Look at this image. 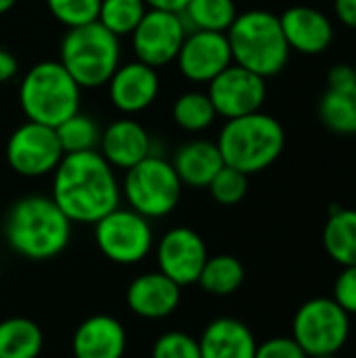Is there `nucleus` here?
Listing matches in <instances>:
<instances>
[{
	"instance_id": "obj_39",
	"label": "nucleus",
	"mask_w": 356,
	"mask_h": 358,
	"mask_svg": "<svg viewBox=\"0 0 356 358\" xmlns=\"http://www.w3.org/2000/svg\"><path fill=\"white\" fill-rule=\"evenodd\" d=\"M15 4H17V0H0V15L8 13Z\"/></svg>"
},
{
	"instance_id": "obj_23",
	"label": "nucleus",
	"mask_w": 356,
	"mask_h": 358,
	"mask_svg": "<svg viewBox=\"0 0 356 358\" xmlns=\"http://www.w3.org/2000/svg\"><path fill=\"white\" fill-rule=\"evenodd\" d=\"M44 348L40 325L27 317L0 321V358H38Z\"/></svg>"
},
{
	"instance_id": "obj_17",
	"label": "nucleus",
	"mask_w": 356,
	"mask_h": 358,
	"mask_svg": "<svg viewBox=\"0 0 356 358\" xmlns=\"http://www.w3.org/2000/svg\"><path fill=\"white\" fill-rule=\"evenodd\" d=\"M126 306L132 315L147 321H162L180 306V285L159 271L143 273L126 289Z\"/></svg>"
},
{
	"instance_id": "obj_7",
	"label": "nucleus",
	"mask_w": 356,
	"mask_h": 358,
	"mask_svg": "<svg viewBox=\"0 0 356 358\" xmlns=\"http://www.w3.org/2000/svg\"><path fill=\"white\" fill-rule=\"evenodd\" d=\"M183 182L172 166L162 155H149L130 170L122 180V197L128 208L141 216L155 220L172 214L180 201Z\"/></svg>"
},
{
	"instance_id": "obj_34",
	"label": "nucleus",
	"mask_w": 356,
	"mask_h": 358,
	"mask_svg": "<svg viewBox=\"0 0 356 358\" xmlns=\"http://www.w3.org/2000/svg\"><path fill=\"white\" fill-rule=\"evenodd\" d=\"M254 358H308L294 338H271L256 348Z\"/></svg>"
},
{
	"instance_id": "obj_31",
	"label": "nucleus",
	"mask_w": 356,
	"mask_h": 358,
	"mask_svg": "<svg viewBox=\"0 0 356 358\" xmlns=\"http://www.w3.org/2000/svg\"><path fill=\"white\" fill-rule=\"evenodd\" d=\"M46 6L59 23L71 29L99 19L101 0H46Z\"/></svg>"
},
{
	"instance_id": "obj_37",
	"label": "nucleus",
	"mask_w": 356,
	"mask_h": 358,
	"mask_svg": "<svg viewBox=\"0 0 356 358\" xmlns=\"http://www.w3.org/2000/svg\"><path fill=\"white\" fill-rule=\"evenodd\" d=\"M334 13L344 25L356 29V0H334Z\"/></svg>"
},
{
	"instance_id": "obj_27",
	"label": "nucleus",
	"mask_w": 356,
	"mask_h": 358,
	"mask_svg": "<svg viewBox=\"0 0 356 358\" xmlns=\"http://www.w3.org/2000/svg\"><path fill=\"white\" fill-rule=\"evenodd\" d=\"M172 117H174L176 126L185 132H204L214 124V120L218 115H216V109H214L208 92L189 90V92H183L174 101Z\"/></svg>"
},
{
	"instance_id": "obj_15",
	"label": "nucleus",
	"mask_w": 356,
	"mask_h": 358,
	"mask_svg": "<svg viewBox=\"0 0 356 358\" xmlns=\"http://www.w3.org/2000/svg\"><path fill=\"white\" fill-rule=\"evenodd\" d=\"M107 92L111 105L118 111L126 115L141 113L149 109L159 94L157 69L136 59L130 63H120V67L113 71V76L107 82Z\"/></svg>"
},
{
	"instance_id": "obj_6",
	"label": "nucleus",
	"mask_w": 356,
	"mask_h": 358,
	"mask_svg": "<svg viewBox=\"0 0 356 358\" xmlns=\"http://www.w3.org/2000/svg\"><path fill=\"white\" fill-rule=\"evenodd\" d=\"M122 61L120 38L99 21L71 27L61 40L59 63L84 90L101 88L109 82Z\"/></svg>"
},
{
	"instance_id": "obj_22",
	"label": "nucleus",
	"mask_w": 356,
	"mask_h": 358,
	"mask_svg": "<svg viewBox=\"0 0 356 358\" xmlns=\"http://www.w3.org/2000/svg\"><path fill=\"white\" fill-rule=\"evenodd\" d=\"M323 248L340 266L356 264V210L334 208L323 229Z\"/></svg>"
},
{
	"instance_id": "obj_14",
	"label": "nucleus",
	"mask_w": 356,
	"mask_h": 358,
	"mask_svg": "<svg viewBox=\"0 0 356 358\" xmlns=\"http://www.w3.org/2000/svg\"><path fill=\"white\" fill-rule=\"evenodd\" d=\"M174 63L189 82L210 84L220 71L233 65L227 34L201 29L189 31Z\"/></svg>"
},
{
	"instance_id": "obj_36",
	"label": "nucleus",
	"mask_w": 356,
	"mask_h": 358,
	"mask_svg": "<svg viewBox=\"0 0 356 358\" xmlns=\"http://www.w3.org/2000/svg\"><path fill=\"white\" fill-rule=\"evenodd\" d=\"M17 73H19V61H17V57L10 50L0 48V84L10 82Z\"/></svg>"
},
{
	"instance_id": "obj_12",
	"label": "nucleus",
	"mask_w": 356,
	"mask_h": 358,
	"mask_svg": "<svg viewBox=\"0 0 356 358\" xmlns=\"http://www.w3.org/2000/svg\"><path fill=\"white\" fill-rule=\"evenodd\" d=\"M206 92L216 109V115L233 120L262 111L266 101V80L233 63L208 84Z\"/></svg>"
},
{
	"instance_id": "obj_35",
	"label": "nucleus",
	"mask_w": 356,
	"mask_h": 358,
	"mask_svg": "<svg viewBox=\"0 0 356 358\" xmlns=\"http://www.w3.org/2000/svg\"><path fill=\"white\" fill-rule=\"evenodd\" d=\"M355 69L350 63H336L327 73V86L329 88H340V86L355 84Z\"/></svg>"
},
{
	"instance_id": "obj_9",
	"label": "nucleus",
	"mask_w": 356,
	"mask_h": 358,
	"mask_svg": "<svg viewBox=\"0 0 356 358\" xmlns=\"http://www.w3.org/2000/svg\"><path fill=\"white\" fill-rule=\"evenodd\" d=\"M92 227L99 252L113 264L134 266L153 250L151 220L130 208L118 206Z\"/></svg>"
},
{
	"instance_id": "obj_28",
	"label": "nucleus",
	"mask_w": 356,
	"mask_h": 358,
	"mask_svg": "<svg viewBox=\"0 0 356 358\" xmlns=\"http://www.w3.org/2000/svg\"><path fill=\"white\" fill-rule=\"evenodd\" d=\"M55 130L63 147V153H80V151L99 149L101 132H103L90 115L80 113V111L67 117L65 122H61Z\"/></svg>"
},
{
	"instance_id": "obj_11",
	"label": "nucleus",
	"mask_w": 356,
	"mask_h": 358,
	"mask_svg": "<svg viewBox=\"0 0 356 358\" xmlns=\"http://www.w3.org/2000/svg\"><path fill=\"white\" fill-rule=\"evenodd\" d=\"M189 29L180 13L147 8L141 23L130 34L136 61L159 69L176 61Z\"/></svg>"
},
{
	"instance_id": "obj_25",
	"label": "nucleus",
	"mask_w": 356,
	"mask_h": 358,
	"mask_svg": "<svg viewBox=\"0 0 356 358\" xmlns=\"http://www.w3.org/2000/svg\"><path fill=\"white\" fill-rule=\"evenodd\" d=\"M243 281L245 268L241 260L231 254H218L206 260L197 285L214 298H227L233 296L243 285Z\"/></svg>"
},
{
	"instance_id": "obj_21",
	"label": "nucleus",
	"mask_w": 356,
	"mask_h": 358,
	"mask_svg": "<svg viewBox=\"0 0 356 358\" xmlns=\"http://www.w3.org/2000/svg\"><path fill=\"white\" fill-rule=\"evenodd\" d=\"M172 166L183 182L191 189H208L212 178L225 166L218 145L212 141H189L174 153Z\"/></svg>"
},
{
	"instance_id": "obj_42",
	"label": "nucleus",
	"mask_w": 356,
	"mask_h": 358,
	"mask_svg": "<svg viewBox=\"0 0 356 358\" xmlns=\"http://www.w3.org/2000/svg\"><path fill=\"white\" fill-rule=\"evenodd\" d=\"M353 69H355V78H356V59H355V63H353Z\"/></svg>"
},
{
	"instance_id": "obj_24",
	"label": "nucleus",
	"mask_w": 356,
	"mask_h": 358,
	"mask_svg": "<svg viewBox=\"0 0 356 358\" xmlns=\"http://www.w3.org/2000/svg\"><path fill=\"white\" fill-rule=\"evenodd\" d=\"M319 120L336 134H356V82L340 88H329L319 101Z\"/></svg>"
},
{
	"instance_id": "obj_29",
	"label": "nucleus",
	"mask_w": 356,
	"mask_h": 358,
	"mask_svg": "<svg viewBox=\"0 0 356 358\" xmlns=\"http://www.w3.org/2000/svg\"><path fill=\"white\" fill-rule=\"evenodd\" d=\"M145 0H101L99 23L113 36H130L147 13Z\"/></svg>"
},
{
	"instance_id": "obj_41",
	"label": "nucleus",
	"mask_w": 356,
	"mask_h": 358,
	"mask_svg": "<svg viewBox=\"0 0 356 358\" xmlns=\"http://www.w3.org/2000/svg\"><path fill=\"white\" fill-rule=\"evenodd\" d=\"M0 281H2V260H0Z\"/></svg>"
},
{
	"instance_id": "obj_32",
	"label": "nucleus",
	"mask_w": 356,
	"mask_h": 358,
	"mask_svg": "<svg viewBox=\"0 0 356 358\" xmlns=\"http://www.w3.org/2000/svg\"><path fill=\"white\" fill-rule=\"evenodd\" d=\"M151 358H201V350L193 336L185 331H166L155 340Z\"/></svg>"
},
{
	"instance_id": "obj_20",
	"label": "nucleus",
	"mask_w": 356,
	"mask_h": 358,
	"mask_svg": "<svg viewBox=\"0 0 356 358\" xmlns=\"http://www.w3.org/2000/svg\"><path fill=\"white\" fill-rule=\"evenodd\" d=\"M197 342L201 358H254L258 348L252 329L233 317L214 319Z\"/></svg>"
},
{
	"instance_id": "obj_30",
	"label": "nucleus",
	"mask_w": 356,
	"mask_h": 358,
	"mask_svg": "<svg viewBox=\"0 0 356 358\" xmlns=\"http://www.w3.org/2000/svg\"><path fill=\"white\" fill-rule=\"evenodd\" d=\"M248 187H250L248 174H243L231 166H222L218 170V174L212 178V182L208 185V191L216 203L237 206L248 195Z\"/></svg>"
},
{
	"instance_id": "obj_33",
	"label": "nucleus",
	"mask_w": 356,
	"mask_h": 358,
	"mask_svg": "<svg viewBox=\"0 0 356 358\" xmlns=\"http://www.w3.org/2000/svg\"><path fill=\"white\" fill-rule=\"evenodd\" d=\"M334 300L353 317L356 315V264L355 266H342V273L338 275L334 283Z\"/></svg>"
},
{
	"instance_id": "obj_38",
	"label": "nucleus",
	"mask_w": 356,
	"mask_h": 358,
	"mask_svg": "<svg viewBox=\"0 0 356 358\" xmlns=\"http://www.w3.org/2000/svg\"><path fill=\"white\" fill-rule=\"evenodd\" d=\"M189 0H145L149 8H159V10H172V13H183Z\"/></svg>"
},
{
	"instance_id": "obj_26",
	"label": "nucleus",
	"mask_w": 356,
	"mask_h": 358,
	"mask_svg": "<svg viewBox=\"0 0 356 358\" xmlns=\"http://www.w3.org/2000/svg\"><path fill=\"white\" fill-rule=\"evenodd\" d=\"M180 15L189 31L201 29L227 34L239 13L235 0H189Z\"/></svg>"
},
{
	"instance_id": "obj_16",
	"label": "nucleus",
	"mask_w": 356,
	"mask_h": 358,
	"mask_svg": "<svg viewBox=\"0 0 356 358\" xmlns=\"http://www.w3.org/2000/svg\"><path fill=\"white\" fill-rule=\"evenodd\" d=\"M279 23L290 50L308 57L323 55L332 46L336 36L332 19L323 10L306 4L285 8L279 15Z\"/></svg>"
},
{
	"instance_id": "obj_13",
	"label": "nucleus",
	"mask_w": 356,
	"mask_h": 358,
	"mask_svg": "<svg viewBox=\"0 0 356 358\" xmlns=\"http://www.w3.org/2000/svg\"><path fill=\"white\" fill-rule=\"evenodd\" d=\"M157 271L180 287L195 285L206 260L210 258L204 237L189 227H174L155 245Z\"/></svg>"
},
{
	"instance_id": "obj_3",
	"label": "nucleus",
	"mask_w": 356,
	"mask_h": 358,
	"mask_svg": "<svg viewBox=\"0 0 356 358\" xmlns=\"http://www.w3.org/2000/svg\"><path fill=\"white\" fill-rule=\"evenodd\" d=\"M216 145L225 166L250 176L271 168L281 157L285 149V130L277 117L256 111L227 120Z\"/></svg>"
},
{
	"instance_id": "obj_4",
	"label": "nucleus",
	"mask_w": 356,
	"mask_h": 358,
	"mask_svg": "<svg viewBox=\"0 0 356 358\" xmlns=\"http://www.w3.org/2000/svg\"><path fill=\"white\" fill-rule=\"evenodd\" d=\"M233 63L260 78L281 73L290 61V46L283 36L279 15L262 8L239 13L227 31Z\"/></svg>"
},
{
	"instance_id": "obj_19",
	"label": "nucleus",
	"mask_w": 356,
	"mask_h": 358,
	"mask_svg": "<svg viewBox=\"0 0 356 358\" xmlns=\"http://www.w3.org/2000/svg\"><path fill=\"white\" fill-rule=\"evenodd\" d=\"M126 348V329L111 315H92L84 319L71 338L73 358H124Z\"/></svg>"
},
{
	"instance_id": "obj_1",
	"label": "nucleus",
	"mask_w": 356,
	"mask_h": 358,
	"mask_svg": "<svg viewBox=\"0 0 356 358\" xmlns=\"http://www.w3.org/2000/svg\"><path fill=\"white\" fill-rule=\"evenodd\" d=\"M50 197L73 224H94L120 206L122 185L99 149L65 153L52 172Z\"/></svg>"
},
{
	"instance_id": "obj_5",
	"label": "nucleus",
	"mask_w": 356,
	"mask_h": 358,
	"mask_svg": "<svg viewBox=\"0 0 356 358\" xmlns=\"http://www.w3.org/2000/svg\"><path fill=\"white\" fill-rule=\"evenodd\" d=\"M82 88L59 61H40L19 84V105L29 122L57 128L80 111Z\"/></svg>"
},
{
	"instance_id": "obj_2",
	"label": "nucleus",
	"mask_w": 356,
	"mask_h": 358,
	"mask_svg": "<svg viewBox=\"0 0 356 358\" xmlns=\"http://www.w3.org/2000/svg\"><path fill=\"white\" fill-rule=\"evenodd\" d=\"M73 222L46 195L17 199L2 222L6 245L29 262H46L61 256L71 241Z\"/></svg>"
},
{
	"instance_id": "obj_18",
	"label": "nucleus",
	"mask_w": 356,
	"mask_h": 358,
	"mask_svg": "<svg viewBox=\"0 0 356 358\" xmlns=\"http://www.w3.org/2000/svg\"><path fill=\"white\" fill-rule=\"evenodd\" d=\"M99 153L113 170H130L153 153V143L143 124L132 117H120L101 132Z\"/></svg>"
},
{
	"instance_id": "obj_40",
	"label": "nucleus",
	"mask_w": 356,
	"mask_h": 358,
	"mask_svg": "<svg viewBox=\"0 0 356 358\" xmlns=\"http://www.w3.org/2000/svg\"><path fill=\"white\" fill-rule=\"evenodd\" d=\"M308 358H338V355H319V357H308Z\"/></svg>"
},
{
	"instance_id": "obj_8",
	"label": "nucleus",
	"mask_w": 356,
	"mask_h": 358,
	"mask_svg": "<svg viewBox=\"0 0 356 358\" xmlns=\"http://www.w3.org/2000/svg\"><path fill=\"white\" fill-rule=\"evenodd\" d=\"M292 338L308 357L338 355L350 338V315L334 298H313L296 310Z\"/></svg>"
},
{
	"instance_id": "obj_10",
	"label": "nucleus",
	"mask_w": 356,
	"mask_h": 358,
	"mask_svg": "<svg viewBox=\"0 0 356 358\" xmlns=\"http://www.w3.org/2000/svg\"><path fill=\"white\" fill-rule=\"evenodd\" d=\"M63 155L57 130L38 122H23L6 141V164L15 174L25 178L52 174Z\"/></svg>"
}]
</instances>
